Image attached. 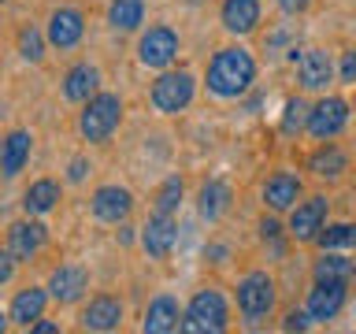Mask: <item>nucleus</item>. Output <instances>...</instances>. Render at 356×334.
Wrapping results in <instances>:
<instances>
[{
  "label": "nucleus",
  "mask_w": 356,
  "mask_h": 334,
  "mask_svg": "<svg viewBox=\"0 0 356 334\" xmlns=\"http://www.w3.org/2000/svg\"><path fill=\"white\" fill-rule=\"evenodd\" d=\"M252 78H256V60H252L249 49H241V45L219 49L208 63V89L222 100L241 97L245 89L252 86Z\"/></svg>",
  "instance_id": "obj_1"
},
{
  "label": "nucleus",
  "mask_w": 356,
  "mask_h": 334,
  "mask_svg": "<svg viewBox=\"0 0 356 334\" xmlns=\"http://www.w3.org/2000/svg\"><path fill=\"white\" fill-rule=\"evenodd\" d=\"M227 323H230V312H227V301H222L219 289H197L193 301H189L186 312H182L178 331H186V334H219V331H227Z\"/></svg>",
  "instance_id": "obj_2"
},
{
  "label": "nucleus",
  "mask_w": 356,
  "mask_h": 334,
  "mask_svg": "<svg viewBox=\"0 0 356 334\" xmlns=\"http://www.w3.org/2000/svg\"><path fill=\"white\" fill-rule=\"evenodd\" d=\"M119 119H122L119 93H100V89H97V93L86 100L82 119H78V130H82L86 141H108L111 134H115Z\"/></svg>",
  "instance_id": "obj_3"
},
{
  "label": "nucleus",
  "mask_w": 356,
  "mask_h": 334,
  "mask_svg": "<svg viewBox=\"0 0 356 334\" xmlns=\"http://www.w3.org/2000/svg\"><path fill=\"white\" fill-rule=\"evenodd\" d=\"M275 308V278L267 271H249L238 283V312L249 323H260Z\"/></svg>",
  "instance_id": "obj_4"
},
{
  "label": "nucleus",
  "mask_w": 356,
  "mask_h": 334,
  "mask_svg": "<svg viewBox=\"0 0 356 334\" xmlns=\"http://www.w3.org/2000/svg\"><path fill=\"white\" fill-rule=\"evenodd\" d=\"M193 89H197V82L189 71H163L152 82V104L163 116H175V111H186L193 104Z\"/></svg>",
  "instance_id": "obj_5"
},
{
  "label": "nucleus",
  "mask_w": 356,
  "mask_h": 334,
  "mask_svg": "<svg viewBox=\"0 0 356 334\" xmlns=\"http://www.w3.org/2000/svg\"><path fill=\"white\" fill-rule=\"evenodd\" d=\"M178 56V33L171 26H149L141 33L138 41V60L145 67H156V71H163V67H171Z\"/></svg>",
  "instance_id": "obj_6"
},
{
  "label": "nucleus",
  "mask_w": 356,
  "mask_h": 334,
  "mask_svg": "<svg viewBox=\"0 0 356 334\" xmlns=\"http://www.w3.org/2000/svg\"><path fill=\"white\" fill-rule=\"evenodd\" d=\"M323 223H327V197H308V200H297L289 208V238L297 241H316Z\"/></svg>",
  "instance_id": "obj_7"
},
{
  "label": "nucleus",
  "mask_w": 356,
  "mask_h": 334,
  "mask_svg": "<svg viewBox=\"0 0 356 334\" xmlns=\"http://www.w3.org/2000/svg\"><path fill=\"white\" fill-rule=\"evenodd\" d=\"M349 122V104H345L341 97H323L316 108L308 111V134L312 138H319V141H327L334 138V134H341V127Z\"/></svg>",
  "instance_id": "obj_8"
},
{
  "label": "nucleus",
  "mask_w": 356,
  "mask_h": 334,
  "mask_svg": "<svg viewBox=\"0 0 356 334\" xmlns=\"http://www.w3.org/2000/svg\"><path fill=\"white\" fill-rule=\"evenodd\" d=\"M82 33H86V15L78 8H56L49 15L44 38H49V45H56V49H74V45L82 41Z\"/></svg>",
  "instance_id": "obj_9"
},
{
  "label": "nucleus",
  "mask_w": 356,
  "mask_h": 334,
  "mask_svg": "<svg viewBox=\"0 0 356 334\" xmlns=\"http://www.w3.org/2000/svg\"><path fill=\"white\" fill-rule=\"evenodd\" d=\"M345 289H349V283H323V278H316V286L308 294V305H305L312 323H327L338 316L345 305Z\"/></svg>",
  "instance_id": "obj_10"
},
{
  "label": "nucleus",
  "mask_w": 356,
  "mask_h": 334,
  "mask_svg": "<svg viewBox=\"0 0 356 334\" xmlns=\"http://www.w3.org/2000/svg\"><path fill=\"white\" fill-rule=\"evenodd\" d=\"M89 289V271L78 264H63L56 267L52 278H49V297L60 301V305H74V301H82V294Z\"/></svg>",
  "instance_id": "obj_11"
},
{
  "label": "nucleus",
  "mask_w": 356,
  "mask_h": 334,
  "mask_svg": "<svg viewBox=\"0 0 356 334\" xmlns=\"http://www.w3.org/2000/svg\"><path fill=\"white\" fill-rule=\"evenodd\" d=\"M89 208H93L100 223H122L134 212V193L122 186H100L93 200H89Z\"/></svg>",
  "instance_id": "obj_12"
},
{
  "label": "nucleus",
  "mask_w": 356,
  "mask_h": 334,
  "mask_svg": "<svg viewBox=\"0 0 356 334\" xmlns=\"http://www.w3.org/2000/svg\"><path fill=\"white\" fill-rule=\"evenodd\" d=\"M175 241H178L175 216H156V212H152V219L141 227V249L149 256H156V260H163V256L175 249Z\"/></svg>",
  "instance_id": "obj_13"
},
{
  "label": "nucleus",
  "mask_w": 356,
  "mask_h": 334,
  "mask_svg": "<svg viewBox=\"0 0 356 334\" xmlns=\"http://www.w3.org/2000/svg\"><path fill=\"white\" fill-rule=\"evenodd\" d=\"M44 227L38 219H19V223H11V230H8V249L15 260H33L41 249H44Z\"/></svg>",
  "instance_id": "obj_14"
},
{
  "label": "nucleus",
  "mask_w": 356,
  "mask_h": 334,
  "mask_svg": "<svg viewBox=\"0 0 356 334\" xmlns=\"http://www.w3.org/2000/svg\"><path fill=\"white\" fill-rule=\"evenodd\" d=\"M300 200V178L293 171H275L264 182V205L271 212H289Z\"/></svg>",
  "instance_id": "obj_15"
},
{
  "label": "nucleus",
  "mask_w": 356,
  "mask_h": 334,
  "mask_svg": "<svg viewBox=\"0 0 356 334\" xmlns=\"http://www.w3.org/2000/svg\"><path fill=\"white\" fill-rule=\"evenodd\" d=\"M297 78L305 89H327L334 78V63L323 49H305L297 60Z\"/></svg>",
  "instance_id": "obj_16"
},
{
  "label": "nucleus",
  "mask_w": 356,
  "mask_h": 334,
  "mask_svg": "<svg viewBox=\"0 0 356 334\" xmlns=\"http://www.w3.org/2000/svg\"><path fill=\"white\" fill-rule=\"evenodd\" d=\"M30 145H33V138L26 130H11L8 138L0 141V175L15 178L22 167H26V160H30Z\"/></svg>",
  "instance_id": "obj_17"
},
{
  "label": "nucleus",
  "mask_w": 356,
  "mask_h": 334,
  "mask_svg": "<svg viewBox=\"0 0 356 334\" xmlns=\"http://www.w3.org/2000/svg\"><path fill=\"white\" fill-rule=\"evenodd\" d=\"M44 301H49V289H41V286L19 289L15 301H11V312H8L11 323H15V327H33L44 312Z\"/></svg>",
  "instance_id": "obj_18"
},
{
  "label": "nucleus",
  "mask_w": 356,
  "mask_h": 334,
  "mask_svg": "<svg viewBox=\"0 0 356 334\" xmlns=\"http://www.w3.org/2000/svg\"><path fill=\"white\" fill-rule=\"evenodd\" d=\"M97 86H100V71L93 63H74L71 71L63 74V97L74 100V104H86V100L97 93Z\"/></svg>",
  "instance_id": "obj_19"
},
{
  "label": "nucleus",
  "mask_w": 356,
  "mask_h": 334,
  "mask_svg": "<svg viewBox=\"0 0 356 334\" xmlns=\"http://www.w3.org/2000/svg\"><path fill=\"white\" fill-rule=\"evenodd\" d=\"M219 15L230 33H252L260 22V0H222Z\"/></svg>",
  "instance_id": "obj_20"
},
{
  "label": "nucleus",
  "mask_w": 356,
  "mask_h": 334,
  "mask_svg": "<svg viewBox=\"0 0 356 334\" xmlns=\"http://www.w3.org/2000/svg\"><path fill=\"white\" fill-rule=\"evenodd\" d=\"M178 323H182V312H178V301L160 294L149 305V312H145V323L141 331L145 334H167V331H178Z\"/></svg>",
  "instance_id": "obj_21"
},
{
  "label": "nucleus",
  "mask_w": 356,
  "mask_h": 334,
  "mask_svg": "<svg viewBox=\"0 0 356 334\" xmlns=\"http://www.w3.org/2000/svg\"><path fill=\"white\" fill-rule=\"evenodd\" d=\"M119 323H122V305L115 297H93L82 312L86 331H115Z\"/></svg>",
  "instance_id": "obj_22"
},
{
  "label": "nucleus",
  "mask_w": 356,
  "mask_h": 334,
  "mask_svg": "<svg viewBox=\"0 0 356 334\" xmlns=\"http://www.w3.org/2000/svg\"><path fill=\"white\" fill-rule=\"evenodd\" d=\"M227 208H230V186H227V182L211 178V182L200 186V193H197V212H200V216H204L208 223L219 219Z\"/></svg>",
  "instance_id": "obj_23"
},
{
  "label": "nucleus",
  "mask_w": 356,
  "mask_h": 334,
  "mask_svg": "<svg viewBox=\"0 0 356 334\" xmlns=\"http://www.w3.org/2000/svg\"><path fill=\"white\" fill-rule=\"evenodd\" d=\"M56 200H60V186H56L52 178H38V182L22 193V208H26V216H44V212L56 208Z\"/></svg>",
  "instance_id": "obj_24"
},
{
  "label": "nucleus",
  "mask_w": 356,
  "mask_h": 334,
  "mask_svg": "<svg viewBox=\"0 0 356 334\" xmlns=\"http://www.w3.org/2000/svg\"><path fill=\"white\" fill-rule=\"evenodd\" d=\"M353 271H356V264L345 260V256H334V253H323L316 267H312V275L323 278V283H349Z\"/></svg>",
  "instance_id": "obj_25"
},
{
  "label": "nucleus",
  "mask_w": 356,
  "mask_h": 334,
  "mask_svg": "<svg viewBox=\"0 0 356 334\" xmlns=\"http://www.w3.org/2000/svg\"><path fill=\"white\" fill-rule=\"evenodd\" d=\"M308 171H312V175H319V178H338V175L345 171V152H341V149H334V145H323V149L312 152Z\"/></svg>",
  "instance_id": "obj_26"
},
{
  "label": "nucleus",
  "mask_w": 356,
  "mask_h": 334,
  "mask_svg": "<svg viewBox=\"0 0 356 334\" xmlns=\"http://www.w3.org/2000/svg\"><path fill=\"white\" fill-rule=\"evenodd\" d=\"M141 19H145V4H141V0H111L108 22L115 30H138Z\"/></svg>",
  "instance_id": "obj_27"
},
{
  "label": "nucleus",
  "mask_w": 356,
  "mask_h": 334,
  "mask_svg": "<svg viewBox=\"0 0 356 334\" xmlns=\"http://www.w3.org/2000/svg\"><path fill=\"white\" fill-rule=\"evenodd\" d=\"M323 249H349L356 245V223H334V227H323L316 238Z\"/></svg>",
  "instance_id": "obj_28"
},
{
  "label": "nucleus",
  "mask_w": 356,
  "mask_h": 334,
  "mask_svg": "<svg viewBox=\"0 0 356 334\" xmlns=\"http://www.w3.org/2000/svg\"><path fill=\"white\" fill-rule=\"evenodd\" d=\"M178 205H182V178L171 175V178L160 186V193H156V208H152V212H156V216H175Z\"/></svg>",
  "instance_id": "obj_29"
},
{
  "label": "nucleus",
  "mask_w": 356,
  "mask_h": 334,
  "mask_svg": "<svg viewBox=\"0 0 356 334\" xmlns=\"http://www.w3.org/2000/svg\"><path fill=\"white\" fill-rule=\"evenodd\" d=\"M19 52H22V60L41 63V56H44V38H41L38 26H26V30L19 33Z\"/></svg>",
  "instance_id": "obj_30"
},
{
  "label": "nucleus",
  "mask_w": 356,
  "mask_h": 334,
  "mask_svg": "<svg viewBox=\"0 0 356 334\" xmlns=\"http://www.w3.org/2000/svg\"><path fill=\"white\" fill-rule=\"evenodd\" d=\"M308 104L305 100H289L286 104V116H282V130L286 134H293V130H300V127H308Z\"/></svg>",
  "instance_id": "obj_31"
},
{
  "label": "nucleus",
  "mask_w": 356,
  "mask_h": 334,
  "mask_svg": "<svg viewBox=\"0 0 356 334\" xmlns=\"http://www.w3.org/2000/svg\"><path fill=\"white\" fill-rule=\"evenodd\" d=\"M11 275H15V256L11 249H0V286L11 283Z\"/></svg>",
  "instance_id": "obj_32"
},
{
  "label": "nucleus",
  "mask_w": 356,
  "mask_h": 334,
  "mask_svg": "<svg viewBox=\"0 0 356 334\" xmlns=\"http://www.w3.org/2000/svg\"><path fill=\"white\" fill-rule=\"evenodd\" d=\"M308 323H312L308 308H305V312H289V316H286V323H282V331H305Z\"/></svg>",
  "instance_id": "obj_33"
},
{
  "label": "nucleus",
  "mask_w": 356,
  "mask_h": 334,
  "mask_svg": "<svg viewBox=\"0 0 356 334\" xmlns=\"http://www.w3.org/2000/svg\"><path fill=\"white\" fill-rule=\"evenodd\" d=\"M341 82H356V49L341 56Z\"/></svg>",
  "instance_id": "obj_34"
},
{
  "label": "nucleus",
  "mask_w": 356,
  "mask_h": 334,
  "mask_svg": "<svg viewBox=\"0 0 356 334\" xmlns=\"http://www.w3.org/2000/svg\"><path fill=\"white\" fill-rule=\"evenodd\" d=\"M278 234H282V227H278L275 219H264L260 223V238L264 241H275V249H278Z\"/></svg>",
  "instance_id": "obj_35"
},
{
  "label": "nucleus",
  "mask_w": 356,
  "mask_h": 334,
  "mask_svg": "<svg viewBox=\"0 0 356 334\" xmlns=\"http://www.w3.org/2000/svg\"><path fill=\"white\" fill-rule=\"evenodd\" d=\"M86 171H89V164L82 160V156H78V160H71V167H67V178H71V182H82Z\"/></svg>",
  "instance_id": "obj_36"
},
{
  "label": "nucleus",
  "mask_w": 356,
  "mask_h": 334,
  "mask_svg": "<svg viewBox=\"0 0 356 334\" xmlns=\"http://www.w3.org/2000/svg\"><path fill=\"white\" fill-rule=\"evenodd\" d=\"M308 4H312V0H278V8H282L286 15H300Z\"/></svg>",
  "instance_id": "obj_37"
},
{
  "label": "nucleus",
  "mask_w": 356,
  "mask_h": 334,
  "mask_svg": "<svg viewBox=\"0 0 356 334\" xmlns=\"http://www.w3.org/2000/svg\"><path fill=\"white\" fill-rule=\"evenodd\" d=\"M30 331H33V334H56L60 327H56V323H49V319H38V323H33Z\"/></svg>",
  "instance_id": "obj_38"
},
{
  "label": "nucleus",
  "mask_w": 356,
  "mask_h": 334,
  "mask_svg": "<svg viewBox=\"0 0 356 334\" xmlns=\"http://www.w3.org/2000/svg\"><path fill=\"white\" fill-rule=\"evenodd\" d=\"M8 319H11V316H4V312H0V331H4V327H8Z\"/></svg>",
  "instance_id": "obj_39"
},
{
  "label": "nucleus",
  "mask_w": 356,
  "mask_h": 334,
  "mask_svg": "<svg viewBox=\"0 0 356 334\" xmlns=\"http://www.w3.org/2000/svg\"><path fill=\"white\" fill-rule=\"evenodd\" d=\"M186 4H204V0H186Z\"/></svg>",
  "instance_id": "obj_40"
},
{
  "label": "nucleus",
  "mask_w": 356,
  "mask_h": 334,
  "mask_svg": "<svg viewBox=\"0 0 356 334\" xmlns=\"http://www.w3.org/2000/svg\"><path fill=\"white\" fill-rule=\"evenodd\" d=\"M0 4H4V0H0Z\"/></svg>",
  "instance_id": "obj_41"
}]
</instances>
